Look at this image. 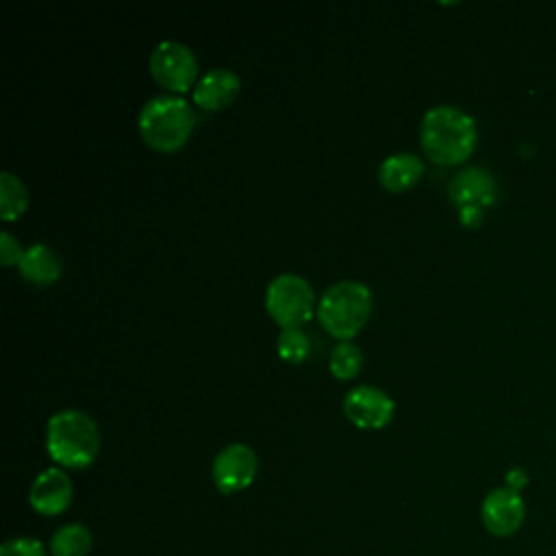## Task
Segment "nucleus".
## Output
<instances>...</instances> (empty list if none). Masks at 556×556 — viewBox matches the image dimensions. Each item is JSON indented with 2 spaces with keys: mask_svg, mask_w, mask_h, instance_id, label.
I'll return each instance as SVG.
<instances>
[{
  "mask_svg": "<svg viewBox=\"0 0 556 556\" xmlns=\"http://www.w3.org/2000/svg\"><path fill=\"white\" fill-rule=\"evenodd\" d=\"M419 143L432 163L441 167H454L473 154L478 143V128L473 117L463 109L439 104L426 111L421 117Z\"/></svg>",
  "mask_w": 556,
  "mask_h": 556,
  "instance_id": "obj_1",
  "label": "nucleus"
},
{
  "mask_svg": "<svg viewBox=\"0 0 556 556\" xmlns=\"http://www.w3.org/2000/svg\"><path fill=\"white\" fill-rule=\"evenodd\" d=\"M48 456L65 469H85L100 454L98 424L78 408H65L48 419Z\"/></svg>",
  "mask_w": 556,
  "mask_h": 556,
  "instance_id": "obj_2",
  "label": "nucleus"
},
{
  "mask_svg": "<svg viewBox=\"0 0 556 556\" xmlns=\"http://www.w3.org/2000/svg\"><path fill=\"white\" fill-rule=\"evenodd\" d=\"M137 126L148 148L169 154L189 141L195 126V113L191 104L178 96H156L141 106Z\"/></svg>",
  "mask_w": 556,
  "mask_h": 556,
  "instance_id": "obj_3",
  "label": "nucleus"
},
{
  "mask_svg": "<svg viewBox=\"0 0 556 556\" xmlns=\"http://www.w3.org/2000/svg\"><path fill=\"white\" fill-rule=\"evenodd\" d=\"M374 308L371 291L358 280H339L324 291L317 302V319L321 328L339 339L350 341L367 324Z\"/></svg>",
  "mask_w": 556,
  "mask_h": 556,
  "instance_id": "obj_4",
  "label": "nucleus"
},
{
  "mask_svg": "<svg viewBox=\"0 0 556 556\" xmlns=\"http://www.w3.org/2000/svg\"><path fill=\"white\" fill-rule=\"evenodd\" d=\"M313 287L298 274H280L267 285L265 308L282 330L306 324L313 317Z\"/></svg>",
  "mask_w": 556,
  "mask_h": 556,
  "instance_id": "obj_5",
  "label": "nucleus"
},
{
  "mask_svg": "<svg viewBox=\"0 0 556 556\" xmlns=\"http://www.w3.org/2000/svg\"><path fill=\"white\" fill-rule=\"evenodd\" d=\"M150 74L159 87L172 93H187L198 78V59L180 41H161L150 54Z\"/></svg>",
  "mask_w": 556,
  "mask_h": 556,
  "instance_id": "obj_6",
  "label": "nucleus"
},
{
  "mask_svg": "<svg viewBox=\"0 0 556 556\" xmlns=\"http://www.w3.org/2000/svg\"><path fill=\"white\" fill-rule=\"evenodd\" d=\"M256 471V452L245 443H230L217 452L211 467V478L219 493L232 495L248 489L254 482Z\"/></svg>",
  "mask_w": 556,
  "mask_h": 556,
  "instance_id": "obj_7",
  "label": "nucleus"
},
{
  "mask_svg": "<svg viewBox=\"0 0 556 556\" xmlns=\"http://www.w3.org/2000/svg\"><path fill=\"white\" fill-rule=\"evenodd\" d=\"M480 519L489 534L506 539L513 536L526 519V502L521 493L497 486L489 491L480 504Z\"/></svg>",
  "mask_w": 556,
  "mask_h": 556,
  "instance_id": "obj_8",
  "label": "nucleus"
},
{
  "mask_svg": "<svg viewBox=\"0 0 556 556\" xmlns=\"http://www.w3.org/2000/svg\"><path fill=\"white\" fill-rule=\"evenodd\" d=\"M343 413L356 428L380 430L391 421L395 402L387 391L371 384H361L345 393Z\"/></svg>",
  "mask_w": 556,
  "mask_h": 556,
  "instance_id": "obj_9",
  "label": "nucleus"
},
{
  "mask_svg": "<svg viewBox=\"0 0 556 556\" xmlns=\"http://www.w3.org/2000/svg\"><path fill=\"white\" fill-rule=\"evenodd\" d=\"M74 486L70 476L61 467L43 469L30 484L28 504L43 517H56L72 504Z\"/></svg>",
  "mask_w": 556,
  "mask_h": 556,
  "instance_id": "obj_10",
  "label": "nucleus"
},
{
  "mask_svg": "<svg viewBox=\"0 0 556 556\" xmlns=\"http://www.w3.org/2000/svg\"><path fill=\"white\" fill-rule=\"evenodd\" d=\"M447 193L456 208H489L497 200V182L482 167H465L450 180Z\"/></svg>",
  "mask_w": 556,
  "mask_h": 556,
  "instance_id": "obj_11",
  "label": "nucleus"
},
{
  "mask_svg": "<svg viewBox=\"0 0 556 556\" xmlns=\"http://www.w3.org/2000/svg\"><path fill=\"white\" fill-rule=\"evenodd\" d=\"M241 93V78L232 70L215 67L193 87V104L204 111H224Z\"/></svg>",
  "mask_w": 556,
  "mask_h": 556,
  "instance_id": "obj_12",
  "label": "nucleus"
},
{
  "mask_svg": "<svg viewBox=\"0 0 556 556\" xmlns=\"http://www.w3.org/2000/svg\"><path fill=\"white\" fill-rule=\"evenodd\" d=\"M424 176V161L413 152L387 156L378 167V182L391 193L410 191Z\"/></svg>",
  "mask_w": 556,
  "mask_h": 556,
  "instance_id": "obj_13",
  "label": "nucleus"
},
{
  "mask_svg": "<svg viewBox=\"0 0 556 556\" xmlns=\"http://www.w3.org/2000/svg\"><path fill=\"white\" fill-rule=\"evenodd\" d=\"M20 276L33 287H50L61 278L63 263L59 254L46 243H33L24 250V256L17 265Z\"/></svg>",
  "mask_w": 556,
  "mask_h": 556,
  "instance_id": "obj_14",
  "label": "nucleus"
},
{
  "mask_svg": "<svg viewBox=\"0 0 556 556\" xmlns=\"http://www.w3.org/2000/svg\"><path fill=\"white\" fill-rule=\"evenodd\" d=\"M93 536L83 523L61 526L50 539L52 556H87L91 552Z\"/></svg>",
  "mask_w": 556,
  "mask_h": 556,
  "instance_id": "obj_15",
  "label": "nucleus"
},
{
  "mask_svg": "<svg viewBox=\"0 0 556 556\" xmlns=\"http://www.w3.org/2000/svg\"><path fill=\"white\" fill-rule=\"evenodd\" d=\"M26 208H28V191L24 182L11 172H2L0 174V217L4 222H15L26 213Z\"/></svg>",
  "mask_w": 556,
  "mask_h": 556,
  "instance_id": "obj_16",
  "label": "nucleus"
},
{
  "mask_svg": "<svg viewBox=\"0 0 556 556\" xmlns=\"http://www.w3.org/2000/svg\"><path fill=\"white\" fill-rule=\"evenodd\" d=\"M363 361H365V356L356 343L341 341L330 352L328 369L337 380H352L361 374Z\"/></svg>",
  "mask_w": 556,
  "mask_h": 556,
  "instance_id": "obj_17",
  "label": "nucleus"
},
{
  "mask_svg": "<svg viewBox=\"0 0 556 556\" xmlns=\"http://www.w3.org/2000/svg\"><path fill=\"white\" fill-rule=\"evenodd\" d=\"M276 350H278V356L285 363L300 365L311 354V341H308L304 330H300V328H285V330H280V334L276 339Z\"/></svg>",
  "mask_w": 556,
  "mask_h": 556,
  "instance_id": "obj_18",
  "label": "nucleus"
},
{
  "mask_svg": "<svg viewBox=\"0 0 556 556\" xmlns=\"http://www.w3.org/2000/svg\"><path fill=\"white\" fill-rule=\"evenodd\" d=\"M0 556H48L41 541L33 536H15L2 543Z\"/></svg>",
  "mask_w": 556,
  "mask_h": 556,
  "instance_id": "obj_19",
  "label": "nucleus"
},
{
  "mask_svg": "<svg viewBox=\"0 0 556 556\" xmlns=\"http://www.w3.org/2000/svg\"><path fill=\"white\" fill-rule=\"evenodd\" d=\"M22 256H24V250H22L17 237H13L11 232L2 230L0 232V263L4 267H17Z\"/></svg>",
  "mask_w": 556,
  "mask_h": 556,
  "instance_id": "obj_20",
  "label": "nucleus"
},
{
  "mask_svg": "<svg viewBox=\"0 0 556 556\" xmlns=\"http://www.w3.org/2000/svg\"><path fill=\"white\" fill-rule=\"evenodd\" d=\"M504 480H506V484H504V486H508V489H513V491L521 493V491L528 486L530 476H528V471H526L523 467H510V469L506 471Z\"/></svg>",
  "mask_w": 556,
  "mask_h": 556,
  "instance_id": "obj_21",
  "label": "nucleus"
},
{
  "mask_svg": "<svg viewBox=\"0 0 556 556\" xmlns=\"http://www.w3.org/2000/svg\"><path fill=\"white\" fill-rule=\"evenodd\" d=\"M482 217H484V208H478V206L458 208V219L465 228H478L482 224Z\"/></svg>",
  "mask_w": 556,
  "mask_h": 556,
  "instance_id": "obj_22",
  "label": "nucleus"
}]
</instances>
